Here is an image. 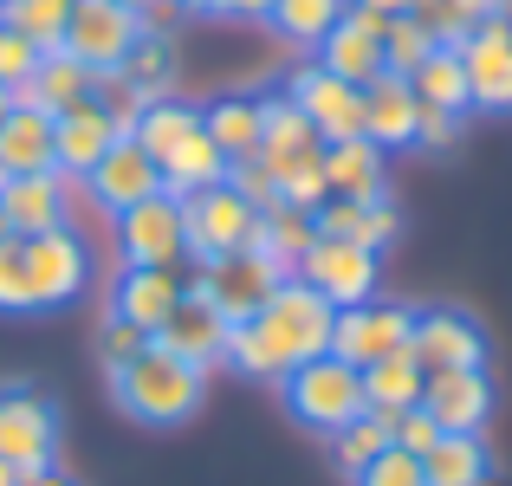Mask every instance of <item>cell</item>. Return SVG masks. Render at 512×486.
<instances>
[{"label":"cell","mask_w":512,"mask_h":486,"mask_svg":"<svg viewBox=\"0 0 512 486\" xmlns=\"http://www.w3.org/2000/svg\"><path fill=\"white\" fill-rule=\"evenodd\" d=\"M331 324H338V312L305 279H286L247 324L227 331V363L240 376H260V383H286L299 363L331 350Z\"/></svg>","instance_id":"6da1fadb"},{"label":"cell","mask_w":512,"mask_h":486,"mask_svg":"<svg viewBox=\"0 0 512 486\" xmlns=\"http://www.w3.org/2000/svg\"><path fill=\"white\" fill-rule=\"evenodd\" d=\"M111 396H117V409H124L130 422H143V428H182L188 415L201 409V396H208V370L169 357V350L150 337V350L130 357L124 370L111 376Z\"/></svg>","instance_id":"7a4b0ae2"},{"label":"cell","mask_w":512,"mask_h":486,"mask_svg":"<svg viewBox=\"0 0 512 486\" xmlns=\"http://www.w3.org/2000/svg\"><path fill=\"white\" fill-rule=\"evenodd\" d=\"M279 396H286V409H292V422L299 428H312V435H338L344 422H357L370 402H363V370L357 363H344V357H312V363H299V370L279 383Z\"/></svg>","instance_id":"3957f363"},{"label":"cell","mask_w":512,"mask_h":486,"mask_svg":"<svg viewBox=\"0 0 512 486\" xmlns=\"http://www.w3.org/2000/svg\"><path fill=\"white\" fill-rule=\"evenodd\" d=\"M182 227H188V260H227V253H247L260 234V208H253L240 188L214 182L182 195Z\"/></svg>","instance_id":"277c9868"},{"label":"cell","mask_w":512,"mask_h":486,"mask_svg":"<svg viewBox=\"0 0 512 486\" xmlns=\"http://www.w3.org/2000/svg\"><path fill=\"white\" fill-rule=\"evenodd\" d=\"M0 461L13 474L26 467H59V409L46 389L33 383H7L0 389Z\"/></svg>","instance_id":"5b68a950"},{"label":"cell","mask_w":512,"mask_h":486,"mask_svg":"<svg viewBox=\"0 0 512 486\" xmlns=\"http://www.w3.org/2000/svg\"><path fill=\"white\" fill-rule=\"evenodd\" d=\"M188 286H195L227 324H247L279 286H286V273H279L266 253H253V247H247V253H227V260H201L195 273H188Z\"/></svg>","instance_id":"8992f818"},{"label":"cell","mask_w":512,"mask_h":486,"mask_svg":"<svg viewBox=\"0 0 512 486\" xmlns=\"http://www.w3.org/2000/svg\"><path fill=\"white\" fill-rule=\"evenodd\" d=\"M292 279H305V286H312L318 299L331 305V312H350V305L376 299V279H383V266H376L370 247H350V240L318 234L312 247H305V260H299V273H292Z\"/></svg>","instance_id":"52a82bcc"},{"label":"cell","mask_w":512,"mask_h":486,"mask_svg":"<svg viewBox=\"0 0 512 486\" xmlns=\"http://www.w3.org/2000/svg\"><path fill=\"white\" fill-rule=\"evenodd\" d=\"M117 253L124 266H188V227H182V195L156 188L150 201L117 214Z\"/></svg>","instance_id":"ba28073f"},{"label":"cell","mask_w":512,"mask_h":486,"mask_svg":"<svg viewBox=\"0 0 512 486\" xmlns=\"http://www.w3.org/2000/svg\"><path fill=\"white\" fill-rule=\"evenodd\" d=\"M409 357L422 363V376H441V370H487V331H480L467 312H454V305H428V312H415Z\"/></svg>","instance_id":"9c48e42d"},{"label":"cell","mask_w":512,"mask_h":486,"mask_svg":"<svg viewBox=\"0 0 512 486\" xmlns=\"http://www.w3.org/2000/svg\"><path fill=\"white\" fill-rule=\"evenodd\" d=\"M286 98L299 104V117L318 130L325 143H344V137H363V85L325 72V65H299L286 78Z\"/></svg>","instance_id":"30bf717a"},{"label":"cell","mask_w":512,"mask_h":486,"mask_svg":"<svg viewBox=\"0 0 512 486\" xmlns=\"http://www.w3.org/2000/svg\"><path fill=\"white\" fill-rule=\"evenodd\" d=\"M467 111H512V13H493L461 39Z\"/></svg>","instance_id":"8fae6325"},{"label":"cell","mask_w":512,"mask_h":486,"mask_svg":"<svg viewBox=\"0 0 512 486\" xmlns=\"http://www.w3.org/2000/svg\"><path fill=\"white\" fill-rule=\"evenodd\" d=\"M137 13L117 7V0H78L72 20H65V39L59 52H72L78 65H91V72H117L124 65V52L137 46Z\"/></svg>","instance_id":"7c38bea8"},{"label":"cell","mask_w":512,"mask_h":486,"mask_svg":"<svg viewBox=\"0 0 512 486\" xmlns=\"http://www.w3.org/2000/svg\"><path fill=\"white\" fill-rule=\"evenodd\" d=\"M26 247V279H33V305L52 312V305H72L78 292L91 286V253L72 227H52V234L20 240Z\"/></svg>","instance_id":"4fadbf2b"},{"label":"cell","mask_w":512,"mask_h":486,"mask_svg":"<svg viewBox=\"0 0 512 486\" xmlns=\"http://www.w3.org/2000/svg\"><path fill=\"white\" fill-rule=\"evenodd\" d=\"M409 331H415V312L396 299H363L350 305V312H338V324H331V357L344 363H376L389 357V350H409Z\"/></svg>","instance_id":"5bb4252c"},{"label":"cell","mask_w":512,"mask_h":486,"mask_svg":"<svg viewBox=\"0 0 512 486\" xmlns=\"http://www.w3.org/2000/svg\"><path fill=\"white\" fill-rule=\"evenodd\" d=\"M273 169V182L286 188L292 175H305V169H318L325 162V137H318L312 124L299 117V104L279 91V98H260V150H253Z\"/></svg>","instance_id":"9a60e30c"},{"label":"cell","mask_w":512,"mask_h":486,"mask_svg":"<svg viewBox=\"0 0 512 486\" xmlns=\"http://www.w3.org/2000/svg\"><path fill=\"white\" fill-rule=\"evenodd\" d=\"M85 188H91V201H98V208L124 214V208H137V201H150L156 188H163V169L150 162V150H143L137 137H117L111 150L98 156V169L85 175Z\"/></svg>","instance_id":"2e32d148"},{"label":"cell","mask_w":512,"mask_h":486,"mask_svg":"<svg viewBox=\"0 0 512 486\" xmlns=\"http://www.w3.org/2000/svg\"><path fill=\"white\" fill-rule=\"evenodd\" d=\"M227 331H234V324H227L195 286H188L182 299H175V312L156 324V344H163L169 357H182V363H195V370H208V363L227 357Z\"/></svg>","instance_id":"e0dca14e"},{"label":"cell","mask_w":512,"mask_h":486,"mask_svg":"<svg viewBox=\"0 0 512 486\" xmlns=\"http://www.w3.org/2000/svg\"><path fill=\"white\" fill-rule=\"evenodd\" d=\"M188 292V273L182 266H124L111 279V318L137 324V331L156 337V324L175 312V299Z\"/></svg>","instance_id":"ac0fdd59"},{"label":"cell","mask_w":512,"mask_h":486,"mask_svg":"<svg viewBox=\"0 0 512 486\" xmlns=\"http://www.w3.org/2000/svg\"><path fill=\"white\" fill-rule=\"evenodd\" d=\"M422 409L435 415L441 435H480L493 415V383L487 370H441L422 383Z\"/></svg>","instance_id":"d6986e66"},{"label":"cell","mask_w":512,"mask_h":486,"mask_svg":"<svg viewBox=\"0 0 512 486\" xmlns=\"http://www.w3.org/2000/svg\"><path fill=\"white\" fill-rule=\"evenodd\" d=\"M0 221L13 240L65 227V175H7L0 182Z\"/></svg>","instance_id":"ffe728a7"},{"label":"cell","mask_w":512,"mask_h":486,"mask_svg":"<svg viewBox=\"0 0 512 486\" xmlns=\"http://www.w3.org/2000/svg\"><path fill=\"white\" fill-rule=\"evenodd\" d=\"M124 137V130L111 124V117L98 111V104H72L65 117H52V162H59V175H72V182H85L91 169H98V156L111 150V143Z\"/></svg>","instance_id":"44dd1931"},{"label":"cell","mask_w":512,"mask_h":486,"mask_svg":"<svg viewBox=\"0 0 512 486\" xmlns=\"http://www.w3.org/2000/svg\"><path fill=\"white\" fill-rule=\"evenodd\" d=\"M415 117H422V104H415L409 78L383 72V78H370V85H363V137H370L383 156L415 143Z\"/></svg>","instance_id":"7402d4cb"},{"label":"cell","mask_w":512,"mask_h":486,"mask_svg":"<svg viewBox=\"0 0 512 486\" xmlns=\"http://www.w3.org/2000/svg\"><path fill=\"white\" fill-rule=\"evenodd\" d=\"M325 188L331 201H376L389 188V162L370 137H344L325 143Z\"/></svg>","instance_id":"603a6c76"},{"label":"cell","mask_w":512,"mask_h":486,"mask_svg":"<svg viewBox=\"0 0 512 486\" xmlns=\"http://www.w3.org/2000/svg\"><path fill=\"white\" fill-rule=\"evenodd\" d=\"M0 169L7 175H59V162H52V117L39 104L13 98L7 124H0Z\"/></svg>","instance_id":"cb8c5ba5"},{"label":"cell","mask_w":512,"mask_h":486,"mask_svg":"<svg viewBox=\"0 0 512 486\" xmlns=\"http://www.w3.org/2000/svg\"><path fill=\"white\" fill-rule=\"evenodd\" d=\"M312 221H318V234L350 240V247H370V253H383L389 240L402 234V214L389 208V195H376V201H325Z\"/></svg>","instance_id":"d4e9b609"},{"label":"cell","mask_w":512,"mask_h":486,"mask_svg":"<svg viewBox=\"0 0 512 486\" xmlns=\"http://www.w3.org/2000/svg\"><path fill=\"white\" fill-rule=\"evenodd\" d=\"M91 85H98V72H91V65H78L72 52H46V59H39V72L26 78L13 98H20V104H39L46 117H65L72 104L91 98Z\"/></svg>","instance_id":"484cf974"},{"label":"cell","mask_w":512,"mask_h":486,"mask_svg":"<svg viewBox=\"0 0 512 486\" xmlns=\"http://www.w3.org/2000/svg\"><path fill=\"white\" fill-rule=\"evenodd\" d=\"M318 65L338 72V78H350V85H370V78H383V39L344 7V20L318 39Z\"/></svg>","instance_id":"4316f807"},{"label":"cell","mask_w":512,"mask_h":486,"mask_svg":"<svg viewBox=\"0 0 512 486\" xmlns=\"http://www.w3.org/2000/svg\"><path fill=\"white\" fill-rule=\"evenodd\" d=\"M318 240V221L305 208H292V201H273V208H260V234H253V253H266V260L279 266V273H299L305 247Z\"/></svg>","instance_id":"83f0119b"},{"label":"cell","mask_w":512,"mask_h":486,"mask_svg":"<svg viewBox=\"0 0 512 486\" xmlns=\"http://www.w3.org/2000/svg\"><path fill=\"white\" fill-rule=\"evenodd\" d=\"M201 130L221 143L227 162L253 156L260 150V98H253V91H221L214 104H201Z\"/></svg>","instance_id":"f1b7e54d"},{"label":"cell","mask_w":512,"mask_h":486,"mask_svg":"<svg viewBox=\"0 0 512 486\" xmlns=\"http://www.w3.org/2000/svg\"><path fill=\"white\" fill-rule=\"evenodd\" d=\"M156 169H163V188H169V195H195V188L227 182V156H221V143H214L201 124L188 130V137L175 143V150L156 162Z\"/></svg>","instance_id":"f546056e"},{"label":"cell","mask_w":512,"mask_h":486,"mask_svg":"<svg viewBox=\"0 0 512 486\" xmlns=\"http://www.w3.org/2000/svg\"><path fill=\"white\" fill-rule=\"evenodd\" d=\"M422 363L409 357V350H389V357L363 363V402H370L376 415H396V409H415L422 402Z\"/></svg>","instance_id":"4dcf8cb0"},{"label":"cell","mask_w":512,"mask_h":486,"mask_svg":"<svg viewBox=\"0 0 512 486\" xmlns=\"http://www.w3.org/2000/svg\"><path fill=\"white\" fill-rule=\"evenodd\" d=\"M422 480L428 486H487L493 480V454L480 435H441L422 454Z\"/></svg>","instance_id":"1f68e13d"},{"label":"cell","mask_w":512,"mask_h":486,"mask_svg":"<svg viewBox=\"0 0 512 486\" xmlns=\"http://www.w3.org/2000/svg\"><path fill=\"white\" fill-rule=\"evenodd\" d=\"M409 91H415V104H428V111H454V117H467L461 46H435V52H428V59L409 72Z\"/></svg>","instance_id":"d6a6232c"},{"label":"cell","mask_w":512,"mask_h":486,"mask_svg":"<svg viewBox=\"0 0 512 486\" xmlns=\"http://www.w3.org/2000/svg\"><path fill=\"white\" fill-rule=\"evenodd\" d=\"M493 13H506V0H409V20H422L435 33V46H461Z\"/></svg>","instance_id":"836d02e7"},{"label":"cell","mask_w":512,"mask_h":486,"mask_svg":"<svg viewBox=\"0 0 512 486\" xmlns=\"http://www.w3.org/2000/svg\"><path fill=\"white\" fill-rule=\"evenodd\" d=\"M117 72H124L150 104H156V98H169L175 72H182V59H175V39H163V33H137V46L124 52V65H117Z\"/></svg>","instance_id":"e575fe53"},{"label":"cell","mask_w":512,"mask_h":486,"mask_svg":"<svg viewBox=\"0 0 512 486\" xmlns=\"http://www.w3.org/2000/svg\"><path fill=\"white\" fill-rule=\"evenodd\" d=\"M72 7H78V0H0V20H7L13 33H26L39 52H59Z\"/></svg>","instance_id":"d590c367"},{"label":"cell","mask_w":512,"mask_h":486,"mask_svg":"<svg viewBox=\"0 0 512 486\" xmlns=\"http://www.w3.org/2000/svg\"><path fill=\"white\" fill-rule=\"evenodd\" d=\"M344 7H350V0H273L266 20H273L292 46H318V39L344 20Z\"/></svg>","instance_id":"8d00e7d4"},{"label":"cell","mask_w":512,"mask_h":486,"mask_svg":"<svg viewBox=\"0 0 512 486\" xmlns=\"http://www.w3.org/2000/svg\"><path fill=\"white\" fill-rule=\"evenodd\" d=\"M331 441V461H338L344 467V474L350 480H357L363 474V467H370L376 461V454H383L389 448V422H383V415H376V409H363L357 415V422H344L338 428V435H325Z\"/></svg>","instance_id":"74e56055"},{"label":"cell","mask_w":512,"mask_h":486,"mask_svg":"<svg viewBox=\"0 0 512 486\" xmlns=\"http://www.w3.org/2000/svg\"><path fill=\"white\" fill-rule=\"evenodd\" d=\"M195 124H201V111H195V104H175V98H156L150 111L137 117V130H130V137H137L143 150H150V162H163V156H169L175 143H182L188 130H195Z\"/></svg>","instance_id":"f35d334b"},{"label":"cell","mask_w":512,"mask_h":486,"mask_svg":"<svg viewBox=\"0 0 512 486\" xmlns=\"http://www.w3.org/2000/svg\"><path fill=\"white\" fill-rule=\"evenodd\" d=\"M428 52H435V33H428L422 20H409V13H396V20H389V33H383V72L409 78Z\"/></svg>","instance_id":"ab89813d"},{"label":"cell","mask_w":512,"mask_h":486,"mask_svg":"<svg viewBox=\"0 0 512 486\" xmlns=\"http://www.w3.org/2000/svg\"><path fill=\"white\" fill-rule=\"evenodd\" d=\"M91 104H98V111L111 117V124L124 130V137H130V130H137V117L150 111V98H143V91L130 85L124 72H98V85H91Z\"/></svg>","instance_id":"60d3db41"},{"label":"cell","mask_w":512,"mask_h":486,"mask_svg":"<svg viewBox=\"0 0 512 486\" xmlns=\"http://www.w3.org/2000/svg\"><path fill=\"white\" fill-rule=\"evenodd\" d=\"M0 312H7V318L39 312V305H33V279H26V247L13 234L0 240Z\"/></svg>","instance_id":"b9f144b4"},{"label":"cell","mask_w":512,"mask_h":486,"mask_svg":"<svg viewBox=\"0 0 512 486\" xmlns=\"http://www.w3.org/2000/svg\"><path fill=\"white\" fill-rule=\"evenodd\" d=\"M150 350V331H137V324H124V318H104L98 324V363H104V376H117L130 357H143Z\"/></svg>","instance_id":"7bdbcfd3"},{"label":"cell","mask_w":512,"mask_h":486,"mask_svg":"<svg viewBox=\"0 0 512 486\" xmlns=\"http://www.w3.org/2000/svg\"><path fill=\"white\" fill-rule=\"evenodd\" d=\"M383 422H389V448L415 454V461H422V454H428V448H435V441H441L435 415H428L422 402H415V409H396V415H383Z\"/></svg>","instance_id":"ee69618b"},{"label":"cell","mask_w":512,"mask_h":486,"mask_svg":"<svg viewBox=\"0 0 512 486\" xmlns=\"http://www.w3.org/2000/svg\"><path fill=\"white\" fill-rule=\"evenodd\" d=\"M39 59H46V52H39L26 33H13V26L0 20V85H7V91H20L26 78L39 72Z\"/></svg>","instance_id":"f6af8a7d"},{"label":"cell","mask_w":512,"mask_h":486,"mask_svg":"<svg viewBox=\"0 0 512 486\" xmlns=\"http://www.w3.org/2000/svg\"><path fill=\"white\" fill-rule=\"evenodd\" d=\"M350 486H428V480H422V461H415V454L383 448V454H376V461L363 467V474L350 480Z\"/></svg>","instance_id":"bcb514c9"},{"label":"cell","mask_w":512,"mask_h":486,"mask_svg":"<svg viewBox=\"0 0 512 486\" xmlns=\"http://www.w3.org/2000/svg\"><path fill=\"white\" fill-rule=\"evenodd\" d=\"M227 188H240V195H247L253 208H273V201H279V182H273V169H266L260 156L227 162Z\"/></svg>","instance_id":"7dc6e473"},{"label":"cell","mask_w":512,"mask_h":486,"mask_svg":"<svg viewBox=\"0 0 512 486\" xmlns=\"http://www.w3.org/2000/svg\"><path fill=\"white\" fill-rule=\"evenodd\" d=\"M454 137H461V117L454 111H428L422 104V117H415V150H448Z\"/></svg>","instance_id":"c3c4849f"},{"label":"cell","mask_w":512,"mask_h":486,"mask_svg":"<svg viewBox=\"0 0 512 486\" xmlns=\"http://www.w3.org/2000/svg\"><path fill=\"white\" fill-rule=\"evenodd\" d=\"M182 0H143V7H137V26H143V33H163V39H175V20H182Z\"/></svg>","instance_id":"681fc988"},{"label":"cell","mask_w":512,"mask_h":486,"mask_svg":"<svg viewBox=\"0 0 512 486\" xmlns=\"http://www.w3.org/2000/svg\"><path fill=\"white\" fill-rule=\"evenodd\" d=\"M13 486H78V480L65 474V467H26V474L13 480Z\"/></svg>","instance_id":"f907efd6"},{"label":"cell","mask_w":512,"mask_h":486,"mask_svg":"<svg viewBox=\"0 0 512 486\" xmlns=\"http://www.w3.org/2000/svg\"><path fill=\"white\" fill-rule=\"evenodd\" d=\"M266 7H273V0H221L214 13H234V20H266Z\"/></svg>","instance_id":"816d5d0a"},{"label":"cell","mask_w":512,"mask_h":486,"mask_svg":"<svg viewBox=\"0 0 512 486\" xmlns=\"http://www.w3.org/2000/svg\"><path fill=\"white\" fill-rule=\"evenodd\" d=\"M363 7H376V13H389V20H396V13H409V0H363Z\"/></svg>","instance_id":"f5cc1de1"},{"label":"cell","mask_w":512,"mask_h":486,"mask_svg":"<svg viewBox=\"0 0 512 486\" xmlns=\"http://www.w3.org/2000/svg\"><path fill=\"white\" fill-rule=\"evenodd\" d=\"M182 7H188V13H214V7H221V0H182Z\"/></svg>","instance_id":"db71d44e"},{"label":"cell","mask_w":512,"mask_h":486,"mask_svg":"<svg viewBox=\"0 0 512 486\" xmlns=\"http://www.w3.org/2000/svg\"><path fill=\"white\" fill-rule=\"evenodd\" d=\"M7 111H13V91H7V85H0V124H7Z\"/></svg>","instance_id":"11a10c76"},{"label":"cell","mask_w":512,"mask_h":486,"mask_svg":"<svg viewBox=\"0 0 512 486\" xmlns=\"http://www.w3.org/2000/svg\"><path fill=\"white\" fill-rule=\"evenodd\" d=\"M13 480H20V474H13V467H7V461H0V486H13Z\"/></svg>","instance_id":"9f6ffc18"},{"label":"cell","mask_w":512,"mask_h":486,"mask_svg":"<svg viewBox=\"0 0 512 486\" xmlns=\"http://www.w3.org/2000/svg\"><path fill=\"white\" fill-rule=\"evenodd\" d=\"M117 7H130V13H137V7H143V0H117Z\"/></svg>","instance_id":"6f0895ef"},{"label":"cell","mask_w":512,"mask_h":486,"mask_svg":"<svg viewBox=\"0 0 512 486\" xmlns=\"http://www.w3.org/2000/svg\"><path fill=\"white\" fill-rule=\"evenodd\" d=\"M0 240H7V221H0Z\"/></svg>","instance_id":"680465c9"},{"label":"cell","mask_w":512,"mask_h":486,"mask_svg":"<svg viewBox=\"0 0 512 486\" xmlns=\"http://www.w3.org/2000/svg\"><path fill=\"white\" fill-rule=\"evenodd\" d=\"M0 182H7V169H0Z\"/></svg>","instance_id":"91938a15"}]
</instances>
